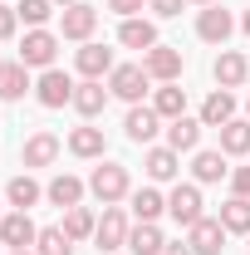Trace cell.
Segmentation results:
<instances>
[{
	"instance_id": "obj_38",
	"label": "cell",
	"mask_w": 250,
	"mask_h": 255,
	"mask_svg": "<svg viewBox=\"0 0 250 255\" xmlns=\"http://www.w3.org/2000/svg\"><path fill=\"white\" fill-rule=\"evenodd\" d=\"M162 255H191V246H187V241H177V246L167 241V251H162Z\"/></svg>"
},
{
	"instance_id": "obj_45",
	"label": "cell",
	"mask_w": 250,
	"mask_h": 255,
	"mask_svg": "<svg viewBox=\"0 0 250 255\" xmlns=\"http://www.w3.org/2000/svg\"><path fill=\"white\" fill-rule=\"evenodd\" d=\"M0 255H5V246H0Z\"/></svg>"
},
{
	"instance_id": "obj_34",
	"label": "cell",
	"mask_w": 250,
	"mask_h": 255,
	"mask_svg": "<svg viewBox=\"0 0 250 255\" xmlns=\"http://www.w3.org/2000/svg\"><path fill=\"white\" fill-rule=\"evenodd\" d=\"M15 30H20V15H15V5H0V44H5V39H15Z\"/></svg>"
},
{
	"instance_id": "obj_1",
	"label": "cell",
	"mask_w": 250,
	"mask_h": 255,
	"mask_svg": "<svg viewBox=\"0 0 250 255\" xmlns=\"http://www.w3.org/2000/svg\"><path fill=\"white\" fill-rule=\"evenodd\" d=\"M89 191H94L103 206H118V201L132 196V177H127V167H118V162H103V167H94V177H89Z\"/></svg>"
},
{
	"instance_id": "obj_2",
	"label": "cell",
	"mask_w": 250,
	"mask_h": 255,
	"mask_svg": "<svg viewBox=\"0 0 250 255\" xmlns=\"http://www.w3.org/2000/svg\"><path fill=\"white\" fill-rule=\"evenodd\" d=\"M59 44H64V34L54 30H25V39H20V64L25 69H54V59H59Z\"/></svg>"
},
{
	"instance_id": "obj_29",
	"label": "cell",
	"mask_w": 250,
	"mask_h": 255,
	"mask_svg": "<svg viewBox=\"0 0 250 255\" xmlns=\"http://www.w3.org/2000/svg\"><path fill=\"white\" fill-rule=\"evenodd\" d=\"M94 231H98V216L89 211V206H69L64 211V236L79 246V241H94Z\"/></svg>"
},
{
	"instance_id": "obj_44",
	"label": "cell",
	"mask_w": 250,
	"mask_h": 255,
	"mask_svg": "<svg viewBox=\"0 0 250 255\" xmlns=\"http://www.w3.org/2000/svg\"><path fill=\"white\" fill-rule=\"evenodd\" d=\"M246 113H250V98H246Z\"/></svg>"
},
{
	"instance_id": "obj_46",
	"label": "cell",
	"mask_w": 250,
	"mask_h": 255,
	"mask_svg": "<svg viewBox=\"0 0 250 255\" xmlns=\"http://www.w3.org/2000/svg\"><path fill=\"white\" fill-rule=\"evenodd\" d=\"M0 5H5V0H0Z\"/></svg>"
},
{
	"instance_id": "obj_36",
	"label": "cell",
	"mask_w": 250,
	"mask_h": 255,
	"mask_svg": "<svg viewBox=\"0 0 250 255\" xmlns=\"http://www.w3.org/2000/svg\"><path fill=\"white\" fill-rule=\"evenodd\" d=\"M231 196H250V167H236L231 172Z\"/></svg>"
},
{
	"instance_id": "obj_26",
	"label": "cell",
	"mask_w": 250,
	"mask_h": 255,
	"mask_svg": "<svg viewBox=\"0 0 250 255\" xmlns=\"http://www.w3.org/2000/svg\"><path fill=\"white\" fill-rule=\"evenodd\" d=\"M152 108H157L162 123L182 118V113H187V89H177V84H157V89H152Z\"/></svg>"
},
{
	"instance_id": "obj_19",
	"label": "cell",
	"mask_w": 250,
	"mask_h": 255,
	"mask_svg": "<svg viewBox=\"0 0 250 255\" xmlns=\"http://www.w3.org/2000/svg\"><path fill=\"white\" fill-rule=\"evenodd\" d=\"M69 152L74 157H84V162H103V152H108V142H103V128H94V123H84V128H74L69 132Z\"/></svg>"
},
{
	"instance_id": "obj_39",
	"label": "cell",
	"mask_w": 250,
	"mask_h": 255,
	"mask_svg": "<svg viewBox=\"0 0 250 255\" xmlns=\"http://www.w3.org/2000/svg\"><path fill=\"white\" fill-rule=\"evenodd\" d=\"M241 30H246V34H250V10H246V15H241Z\"/></svg>"
},
{
	"instance_id": "obj_6",
	"label": "cell",
	"mask_w": 250,
	"mask_h": 255,
	"mask_svg": "<svg viewBox=\"0 0 250 255\" xmlns=\"http://www.w3.org/2000/svg\"><path fill=\"white\" fill-rule=\"evenodd\" d=\"M34 241H39V226L30 221V211H5V221H0V246H5V251H34Z\"/></svg>"
},
{
	"instance_id": "obj_16",
	"label": "cell",
	"mask_w": 250,
	"mask_h": 255,
	"mask_svg": "<svg viewBox=\"0 0 250 255\" xmlns=\"http://www.w3.org/2000/svg\"><path fill=\"white\" fill-rule=\"evenodd\" d=\"M54 157H59V137L54 132H30L25 147H20V162L25 167H54Z\"/></svg>"
},
{
	"instance_id": "obj_17",
	"label": "cell",
	"mask_w": 250,
	"mask_h": 255,
	"mask_svg": "<svg viewBox=\"0 0 250 255\" xmlns=\"http://www.w3.org/2000/svg\"><path fill=\"white\" fill-rule=\"evenodd\" d=\"M84 191H89V182H79V177L59 172V177H54V182L44 187V201H49V206H64V211H69V206H84Z\"/></svg>"
},
{
	"instance_id": "obj_15",
	"label": "cell",
	"mask_w": 250,
	"mask_h": 255,
	"mask_svg": "<svg viewBox=\"0 0 250 255\" xmlns=\"http://www.w3.org/2000/svg\"><path fill=\"white\" fill-rule=\"evenodd\" d=\"M250 79V59L241 49H221L216 54V89H241Z\"/></svg>"
},
{
	"instance_id": "obj_41",
	"label": "cell",
	"mask_w": 250,
	"mask_h": 255,
	"mask_svg": "<svg viewBox=\"0 0 250 255\" xmlns=\"http://www.w3.org/2000/svg\"><path fill=\"white\" fill-rule=\"evenodd\" d=\"M5 255H34V251H5Z\"/></svg>"
},
{
	"instance_id": "obj_9",
	"label": "cell",
	"mask_w": 250,
	"mask_h": 255,
	"mask_svg": "<svg viewBox=\"0 0 250 255\" xmlns=\"http://www.w3.org/2000/svg\"><path fill=\"white\" fill-rule=\"evenodd\" d=\"M74 79L64 74V69H44L39 79H34V98L44 103V108H64V103H74Z\"/></svg>"
},
{
	"instance_id": "obj_20",
	"label": "cell",
	"mask_w": 250,
	"mask_h": 255,
	"mask_svg": "<svg viewBox=\"0 0 250 255\" xmlns=\"http://www.w3.org/2000/svg\"><path fill=\"white\" fill-rule=\"evenodd\" d=\"M142 167H147L152 182H177V172H182V152H177V147H147Z\"/></svg>"
},
{
	"instance_id": "obj_5",
	"label": "cell",
	"mask_w": 250,
	"mask_h": 255,
	"mask_svg": "<svg viewBox=\"0 0 250 255\" xmlns=\"http://www.w3.org/2000/svg\"><path fill=\"white\" fill-rule=\"evenodd\" d=\"M127 231H132V221H127L123 206H103V216H98V231H94L98 251H103V255H108V251H123V246H127Z\"/></svg>"
},
{
	"instance_id": "obj_24",
	"label": "cell",
	"mask_w": 250,
	"mask_h": 255,
	"mask_svg": "<svg viewBox=\"0 0 250 255\" xmlns=\"http://www.w3.org/2000/svg\"><path fill=\"white\" fill-rule=\"evenodd\" d=\"M108 98H113V94L103 89V79H84V84L74 89V108H79L84 118H98V113L108 108Z\"/></svg>"
},
{
	"instance_id": "obj_13",
	"label": "cell",
	"mask_w": 250,
	"mask_h": 255,
	"mask_svg": "<svg viewBox=\"0 0 250 255\" xmlns=\"http://www.w3.org/2000/svg\"><path fill=\"white\" fill-rule=\"evenodd\" d=\"M118 44H123V49H137V54H147V49H152V44H162V39H157V25H152V20L127 15L123 25H118Z\"/></svg>"
},
{
	"instance_id": "obj_21",
	"label": "cell",
	"mask_w": 250,
	"mask_h": 255,
	"mask_svg": "<svg viewBox=\"0 0 250 255\" xmlns=\"http://www.w3.org/2000/svg\"><path fill=\"white\" fill-rule=\"evenodd\" d=\"M127 251H132V255H162V251H167L162 226H157V221H137L132 231H127Z\"/></svg>"
},
{
	"instance_id": "obj_4",
	"label": "cell",
	"mask_w": 250,
	"mask_h": 255,
	"mask_svg": "<svg viewBox=\"0 0 250 255\" xmlns=\"http://www.w3.org/2000/svg\"><path fill=\"white\" fill-rule=\"evenodd\" d=\"M201 206H206V201H201V187H196V182H177V187L167 191V216H172L177 226H187V231L206 216Z\"/></svg>"
},
{
	"instance_id": "obj_11",
	"label": "cell",
	"mask_w": 250,
	"mask_h": 255,
	"mask_svg": "<svg viewBox=\"0 0 250 255\" xmlns=\"http://www.w3.org/2000/svg\"><path fill=\"white\" fill-rule=\"evenodd\" d=\"M226 236H231V231H226L221 221L201 216V221L187 231V246H191V255H221V251H226Z\"/></svg>"
},
{
	"instance_id": "obj_12",
	"label": "cell",
	"mask_w": 250,
	"mask_h": 255,
	"mask_svg": "<svg viewBox=\"0 0 250 255\" xmlns=\"http://www.w3.org/2000/svg\"><path fill=\"white\" fill-rule=\"evenodd\" d=\"M157 128H162V118H157V108H152V103H132V108H127L123 132L132 137V142H142V147H147V142L157 137Z\"/></svg>"
},
{
	"instance_id": "obj_23",
	"label": "cell",
	"mask_w": 250,
	"mask_h": 255,
	"mask_svg": "<svg viewBox=\"0 0 250 255\" xmlns=\"http://www.w3.org/2000/svg\"><path fill=\"white\" fill-rule=\"evenodd\" d=\"M201 118H187V113H182V118H172V123H167V147H177V152H196V142H201Z\"/></svg>"
},
{
	"instance_id": "obj_14",
	"label": "cell",
	"mask_w": 250,
	"mask_h": 255,
	"mask_svg": "<svg viewBox=\"0 0 250 255\" xmlns=\"http://www.w3.org/2000/svg\"><path fill=\"white\" fill-rule=\"evenodd\" d=\"M74 69L84 74V79H103V74H113L118 64H113V49H103V44H79V54H74Z\"/></svg>"
},
{
	"instance_id": "obj_7",
	"label": "cell",
	"mask_w": 250,
	"mask_h": 255,
	"mask_svg": "<svg viewBox=\"0 0 250 255\" xmlns=\"http://www.w3.org/2000/svg\"><path fill=\"white\" fill-rule=\"evenodd\" d=\"M94 30H98V10L94 5H69V10H59V34L64 39H74V44H89L94 39Z\"/></svg>"
},
{
	"instance_id": "obj_31",
	"label": "cell",
	"mask_w": 250,
	"mask_h": 255,
	"mask_svg": "<svg viewBox=\"0 0 250 255\" xmlns=\"http://www.w3.org/2000/svg\"><path fill=\"white\" fill-rule=\"evenodd\" d=\"M191 177H196V187L231 177V167H226V152H196V162H191Z\"/></svg>"
},
{
	"instance_id": "obj_8",
	"label": "cell",
	"mask_w": 250,
	"mask_h": 255,
	"mask_svg": "<svg viewBox=\"0 0 250 255\" xmlns=\"http://www.w3.org/2000/svg\"><path fill=\"white\" fill-rule=\"evenodd\" d=\"M142 69L152 74V84H177L182 79V49L177 44H152L142 54Z\"/></svg>"
},
{
	"instance_id": "obj_35",
	"label": "cell",
	"mask_w": 250,
	"mask_h": 255,
	"mask_svg": "<svg viewBox=\"0 0 250 255\" xmlns=\"http://www.w3.org/2000/svg\"><path fill=\"white\" fill-rule=\"evenodd\" d=\"M182 5H187V0H147V10H152L157 20H172V15H182Z\"/></svg>"
},
{
	"instance_id": "obj_22",
	"label": "cell",
	"mask_w": 250,
	"mask_h": 255,
	"mask_svg": "<svg viewBox=\"0 0 250 255\" xmlns=\"http://www.w3.org/2000/svg\"><path fill=\"white\" fill-rule=\"evenodd\" d=\"M39 196H44V187L34 182L30 172L10 177V187H5V201H10V211H30V206H39Z\"/></svg>"
},
{
	"instance_id": "obj_32",
	"label": "cell",
	"mask_w": 250,
	"mask_h": 255,
	"mask_svg": "<svg viewBox=\"0 0 250 255\" xmlns=\"http://www.w3.org/2000/svg\"><path fill=\"white\" fill-rule=\"evenodd\" d=\"M34 255H74V241L64 236V226H44L34 241Z\"/></svg>"
},
{
	"instance_id": "obj_3",
	"label": "cell",
	"mask_w": 250,
	"mask_h": 255,
	"mask_svg": "<svg viewBox=\"0 0 250 255\" xmlns=\"http://www.w3.org/2000/svg\"><path fill=\"white\" fill-rule=\"evenodd\" d=\"M147 89H152V74H147L142 64H118V69L108 74V94L123 98L127 108H132V103H142V94H147Z\"/></svg>"
},
{
	"instance_id": "obj_30",
	"label": "cell",
	"mask_w": 250,
	"mask_h": 255,
	"mask_svg": "<svg viewBox=\"0 0 250 255\" xmlns=\"http://www.w3.org/2000/svg\"><path fill=\"white\" fill-rule=\"evenodd\" d=\"M231 236H250V196H231L226 206H221V216H216Z\"/></svg>"
},
{
	"instance_id": "obj_43",
	"label": "cell",
	"mask_w": 250,
	"mask_h": 255,
	"mask_svg": "<svg viewBox=\"0 0 250 255\" xmlns=\"http://www.w3.org/2000/svg\"><path fill=\"white\" fill-rule=\"evenodd\" d=\"M0 221H5V206H0Z\"/></svg>"
},
{
	"instance_id": "obj_18",
	"label": "cell",
	"mask_w": 250,
	"mask_h": 255,
	"mask_svg": "<svg viewBox=\"0 0 250 255\" xmlns=\"http://www.w3.org/2000/svg\"><path fill=\"white\" fill-rule=\"evenodd\" d=\"M25 94H30V69L20 59H0V103H15Z\"/></svg>"
},
{
	"instance_id": "obj_28",
	"label": "cell",
	"mask_w": 250,
	"mask_h": 255,
	"mask_svg": "<svg viewBox=\"0 0 250 255\" xmlns=\"http://www.w3.org/2000/svg\"><path fill=\"white\" fill-rule=\"evenodd\" d=\"M127 206H132L137 221H157V216H167V196H162L157 187H137L132 196H127Z\"/></svg>"
},
{
	"instance_id": "obj_10",
	"label": "cell",
	"mask_w": 250,
	"mask_h": 255,
	"mask_svg": "<svg viewBox=\"0 0 250 255\" xmlns=\"http://www.w3.org/2000/svg\"><path fill=\"white\" fill-rule=\"evenodd\" d=\"M231 30H236V15L221 10V0H216V5H201V15H196V34H201L206 44H226Z\"/></svg>"
},
{
	"instance_id": "obj_27",
	"label": "cell",
	"mask_w": 250,
	"mask_h": 255,
	"mask_svg": "<svg viewBox=\"0 0 250 255\" xmlns=\"http://www.w3.org/2000/svg\"><path fill=\"white\" fill-rule=\"evenodd\" d=\"M221 152L226 157H246L250 152V118H231V123H221Z\"/></svg>"
},
{
	"instance_id": "obj_33",
	"label": "cell",
	"mask_w": 250,
	"mask_h": 255,
	"mask_svg": "<svg viewBox=\"0 0 250 255\" xmlns=\"http://www.w3.org/2000/svg\"><path fill=\"white\" fill-rule=\"evenodd\" d=\"M15 15H20L30 30H44V25H49V15H54V0H20V5H15Z\"/></svg>"
},
{
	"instance_id": "obj_25",
	"label": "cell",
	"mask_w": 250,
	"mask_h": 255,
	"mask_svg": "<svg viewBox=\"0 0 250 255\" xmlns=\"http://www.w3.org/2000/svg\"><path fill=\"white\" fill-rule=\"evenodd\" d=\"M231 118H236V94H231V89H211L206 103H201V123L221 128V123H231Z\"/></svg>"
},
{
	"instance_id": "obj_40",
	"label": "cell",
	"mask_w": 250,
	"mask_h": 255,
	"mask_svg": "<svg viewBox=\"0 0 250 255\" xmlns=\"http://www.w3.org/2000/svg\"><path fill=\"white\" fill-rule=\"evenodd\" d=\"M54 5H64V10H69V5H79V0H54Z\"/></svg>"
},
{
	"instance_id": "obj_42",
	"label": "cell",
	"mask_w": 250,
	"mask_h": 255,
	"mask_svg": "<svg viewBox=\"0 0 250 255\" xmlns=\"http://www.w3.org/2000/svg\"><path fill=\"white\" fill-rule=\"evenodd\" d=\"M191 5H216V0H191Z\"/></svg>"
},
{
	"instance_id": "obj_37",
	"label": "cell",
	"mask_w": 250,
	"mask_h": 255,
	"mask_svg": "<svg viewBox=\"0 0 250 255\" xmlns=\"http://www.w3.org/2000/svg\"><path fill=\"white\" fill-rule=\"evenodd\" d=\"M108 10H118V15H137V10H147V0H108Z\"/></svg>"
}]
</instances>
